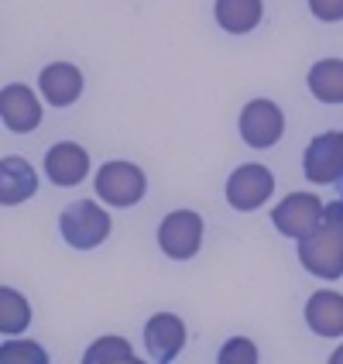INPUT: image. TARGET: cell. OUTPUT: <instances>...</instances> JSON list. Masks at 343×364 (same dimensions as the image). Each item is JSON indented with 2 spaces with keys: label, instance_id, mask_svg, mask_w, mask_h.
I'll return each instance as SVG.
<instances>
[{
  "label": "cell",
  "instance_id": "cell-17",
  "mask_svg": "<svg viewBox=\"0 0 343 364\" xmlns=\"http://www.w3.org/2000/svg\"><path fill=\"white\" fill-rule=\"evenodd\" d=\"M31 326V303L24 299V292L0 285V333L4 337H21Z\"/></svg>",
  "mask_w": 343,
  "mask_h": 364
},
{
  "label": "cell",
  "instance_id": "cell-10",
  "mask_svg": "<svg viewBox=\"0 0 343 364\" xmlns=\"http://www.w3.org/2000/svg\"><path fill=\"white\" fill-rule=\"evenodd\" d=\"M0 121L14 134H31L41 127V93L28 82H7L0 90Z\"/></svg>",
  "mask_w": 343,
  "mask_h": 364
},
{
  "label": "cell",
  "instance_id": "cell-12",
  "mask_svg": "<svg viewBox=\"0 0 343 364\" xmlns=\"http://www.w3.org/2000/svg\"><path fill=\"white\" fill-rule=\"evenodd\" d=\"M82 80L80 65H72V62H48L45 69L38 73V93L45 103H52V107H72V103L82 97Z\"/></svg>",
  "mask_w": 343,
  "mask_h": 364
},
{
  "label": "cell",
  "instance_id": "cell-18",
  "mask_svg": "<svg viewBox=\"0 0 343 364\" xmlns=\"http://www.w3.org/2000/svg\"><path fill=\"white\" fill-rule=\"evenodd\" d=\"M82 364H148V361L134 354V347H131L127 337L107 333V337H97L93 344L86 347Z\"/></svg>",
  "mask_w": 343,
  "mask_h": 364
},
{
  "label": "cell",
  "instance_id": "cell-19",
  "mask_svg": "<svg viewBox=\"0 0 343 364\" xmlns=\"http://www.w3.org/2000/svg\"><path fill=\"white\" fill-rule=\"evenodd\" d=\"M0 364H48V350L28 337H7L0 344Z\"/></svg>",
  "mask_w": 343,
  "mask_h": 364
},
{
  "label": "cell",
  "instance_id": "cell-7",
  "mask_svg": "<svg viewBox=\"0 0 343 364\" xmlns=\"http://www.w3.org/2000/svg\"><path fill=\"white\" fill-rule=\"evenodd\" d=\"M326 203L316 196V193H288L275 210H271V223L282 237H292V241H303L309 237L320 223H323Z\"/></svg>",
  "mask_w": 343,
  "mask_h": 364
},
{
  "label": "cell",
  "instance_id": "cell-22",
  "mask_svg": "<svg viewBox=\"0 0 343 364\" xmlns=\"http://www.w3.org/2000/svg\"><path fill=\"white\" fill-rule=\"evenodd\" d=\"M323 220H326V223H333V227H337V230L343 234V203H340V200H337V203H326Z\"/></svg>",
  "mask_w": 343,
  "mask_h": 364
},
{
  "label": "cell",
  "instance_id": "cell-1",
  "mask_svg": "<svg viewBox=\"0 0 343 364\" xmlns=\"http://www.w3.org/2000/svg\"><path fill=\"white\" fill-rule=\"evenodd\" d=\"M110 230H114V220L103 210L100 200H76L59 213L62 241L69 247H76V251H93V247L107 244Z\"/></svg>",
  "mask_w": 343,
  "mask_h": 364
},
{
  "label": "cell",
  "instance_id": "cell-13",
  "mask_svg": "<svg viewBox=\"0 0 343 364\" xmlns=\"http://www.w3.org/2000/svg\"><path fill=\"white\" fill-rule=\"evenodd\" d=\"M305 326L323 337V341H337L343 337V292H333V289H320L305 299Z\"/></svg>",
  "mask_w": 343,
  "mask_h": 364
},
{
  "label": "cell",
  "instance_id": "cell-15",
  "mask_svg": "<svg viewBox=\"0 0 343 364\" xmlns=\"http://www.w3.org/2000/svg\"><path fill=\"white\" fill-rule=\"evenodd\" d=\"M213 18L227 35H251L264 18V0H217Z\"/></svg>",
  "mask_w": 343,
  "mask_h": 364
},
{
  "label": "cell",
  "instance_id": "cell-3",
  "mask_svg": "<svg viewBox=\"0 0 343 364\" xmlns=\"http://www.w3.org/2000/svg\"><path fill=\"white\" fill-rule=\"evenodd\" d=\"M299 262L316 279H326V282L343 279V234L323 220L309 237L299 241Z\"/></svg>",
  "mask_w": 343,
  "mask_h": 364
},
{
  "label": "cell",
  "instance_id": "cell-5",
  "mask_svg": "<svg viewBox=\"0 0 343 364\" xmlns=\"http://www.w3.org/2000/svg\"><path fill=\"white\" fill-rule=\"evenodd\" d=\"M202 237H206V223L196 210H172L158 223V247L172 262H192L200 255Z\"/></svg>",
  "mask_w": 343,
  "mask_h": 364
},
{
  "label": "cell",
  "instance_id": "cell-9",
  "mask_svg": "<svg viewBox=\"0 0 343 364\" xmlns=\"http://www.w3.org/2000/svg\"><path fill=\"white\" fill-rule=\"evenodd\" d=\"M189 330L179 313H155L144 323V350L155 364H172L185 350Z\"/></svg>",
  "mask_w": 343,
  "mask_h": 364
},
{
  "label": "cell",
  "instance_id": "cell-20",
  "mask_svg": "<svg viewBox=\"0 0 343 364\" xmlns=\"http://www.w3.org/2000/svg\"><path fill=\"white\" fill-rule=\"evenodd\" d=\"M261 354H258V344L251 337H230L223 341L220 354H217V364H258Z\"/></svg>",
  "mask_w": 343,
  "mask_h": 364
},
{
  "label": "cell",
  "instance_id": "cell-24",
  "mask_svg": "<svg viewBox=\"0 0 343 364\" xmlns=\"http://www.w3.org/2000/svg\"><path fill=\"white\" fill-rule=\"evenodd\" d=\"M340 203H343V200H340Z\"/></svg>",
  "mask_w": 343,
  "mask_h": 364
},
{
  "label": "cell",
  "instance_id": "cell-11",
  "mask_svg": "<svg viewBox=\"0 0 343 364\" xmlns=\"http://www.w3.org/2000/svg\"><path fill=\"white\" fill-rule=\"evenodd\" d=\"M89 168H93V159L76 141H55L45 155V176L52 186H62V189H72V186L86 182Z\"/></svg>",
  "mask_w": 343,
  "mask_h": 364
},
{
  "label": "cell",
  "instance_id": "cell-14",
  "mask_svg": "<svg viewBox=\"0 0 343 364\" xmlns=\"http://www.w3.org/2000/svg\"><path fill=\"white\" fill-rule=\"evenodd\" d=\"M38 193V168L21 159L7 155L0 159V206H21Z\"/></svg>",
  "mask_w": 343,
  "mask_h": 364
},
{
  "label": "cell",
  "instance_id": "cell-6",
  "mask_svg": "<svg viewBox=\"0 0 343 364\" xmlns=\"http://www.w3.org/2000/svg\"><path fill=\"white\" fill-rule=\"evenodd\" d=\"M237 131H241V141L247 144V148H254V151L275 148L285 134L282 107L275 100H264V97L247 100L241 110V117H237Z\"/></svg>",
  "mask_w": 343,
  "mask_h": 364
},
{
  "label": "cell",
  "instance_id": "cell-16",
  "mask_svg": "<svg viewBox=\"0 0 343 364\" xmlns=\"http://www.w3.org/2000/svg\"><path fill=\"white\" fill-rule=\"evenodd\" d=\"M309 93L320 103H343V59H320L309 69Z\"/></svg>",
  "mask_w": 343,
  "mask_h": 364
},
{
  "label": "cell",
  "instance_id": "cell-8",
  "mask_svg": "<svg viewBox=\"0 0 343 364\" xmlns=\"http://www.w3.org/2000/svg\"><path fill=\"white\" fill-rule=\"evenodd\" d=\"M303 172L312 186H333L343 179V131L316 134L305 144Z\"/></svg>",
  "mask_w": 343,
  "mask_h": 364
},
{
  "label": "cell",
  "instance_id": "cell-2",
  "mask_svg": "<svg viewBox=\"0 0 343 364\" xmlns=\"http://www.w3.org/2000/svg\"><path fill=\"white\" fill-rule=\"evenodd\" d=\"M93 189H97V200L114 206V210H127V206H138L148 193V176H144L141 165L134 162H103L97 168V179H93Z\"/></svg>",
  "mask_w": 343,
  "mask_h": 364
},
{
  "label": "cell",
  "instance_id": "cell-4",
  "mask_svg": "<svg viewBox=\"0 0 343 364\" xmlns=\"http://www.w3.org/2000/svg\"><path fill=\"white\" fill-rule=\"evenodd\" d=\"M227 203L237 213H251L261 210L264 203L275 196V172L261 162H244L227 176V189H223Z\"/></svg>",
  "mask_w": 343,
  "mask_h": 364
},
{
  "label": "cell",
  "instance_id": "cell-23",
  "mask_svg": "<svg viewBox=\"0 0 343 364\" xmlns=\"http://www.w3.org/2000/svg\"><path fill=\"white\" fill-rule=\"evenodd\" d=\"M326 364H343V344L337 347V350H333V354H330V361Z\"/></svg>",
  "mask_w": 343,
  "mask_h": 364
},
{
  "label": "cell",
  "instance_id": "cell-21",
  "mask_svg": "<svg viewBox=\"0 0 343 364\" xmlns=\"http://www.w3.org/2000/svg\"><path fill=\"white\" fill-rule=\"evenodd\" d=\"M309 11L323 24H337L343 21V0H309Z\"/></svg>",
  "mask_w": 343,
  "mask_h": 364
}]
</instances>
